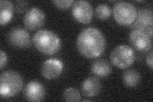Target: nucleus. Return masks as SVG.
Returning <instances> with one entry per match:
<instances>
[{
    "mask_svg": "<svg viewBox=\"0 0 153 102\" xmlns=\"http://www.w3.org/2000/svg\"><path fill=\"white\" fill-rule=\"evenodd\" d=\"M93 7L86 1L74 2L72 7V15L76 21L82 24H88L93 18Z\"/></svg>",
    "mask_w": 153,
    "mask_h": 102,
    "instance_id": "423d86ee",
    "label": "nucleus"
},
{
    "mask_svg": "<svg viewBox=\"0 0 153 102\" xmlns=\"http://www.w3.org/2000/svg\"><path fill=\"white\" fill-rule=\"evenodd\" d=\"M45 16L39 8L33 7L26 12L24 17V24L29 30H35L42 27L45 22Z\"/></svg>",
    "mask_w": 153,
    "mask_h": 102,
    "instance_id": "6e6552de",
    "label": "nucleus"
},
{
    "mask_svg": "<svg viewBox=\"0 0 153 102\" xmlns=\"http://www.w3.org/2000/svg\"><path fill=\"white\" fill-rule=\"evenodd\" d=\"M110 60L114 66L125 69L133 65L135 60V54L131 47L119 45L111 53Z\"/></svg>",
    "mask_w": 153,
    "mask_h": 102,
    "instance_id": "20e7f679",
    "label": "nucleus"
},
{
    "mask_svg": "<svg viewBox=\"0 0 153 102\" xmlns=\"http://www.w3.org/2000/svg\"><path fill=\"white\" fill-rule=\"evenodd\" d=\"M123 80V83L126 87L133 88V87H137L140 83V74L135 70H128L124 72Z\"/></svg>",
    "mask_w": 153,
    "mask_h": 102,
    "instance_id": "dca6fc26",
    "label": "nucleus"
},
{
    "mask_svg": "<svg viewBox=\"0 0 153 102\" xmlns=\"http://www.w3.org/2000/svg\"><path fill=\"white\" fill-rule=\"evenodd\" d=\"M76 45L81 54L93 59L100 57L104 52L106 42L102 33L97 28H88L80 33Z\"/></svg>",
    "mask_w": 153,
    "mask_h": 102,
    "instance_id": "f257e3e1",
    "label": "nucleus"
},
{
    "mask_svg": "<svg viewBox=\"0 0 153 102\" xmlns=\"http://www.w3.org/2000/svg\"><path fill=\"white\" fill-rule=\"evenodd\" d=\"M63 70V63L58 59H49L43 63L42 74L47 79H54L58 77Z\"/></svg>",
    "mask_w": 153,
    "mask_h": 102,
    "instance_id": "9b49d317",
    "label": "nucleus"
},
{
    "mask_svg": "<svg viewBox=\"0 0 153 102\" xmlns=\"http://www.w3.org/2000/svg\"><path fill=\"white\" fill-rule=\"evenodd\" d=\"M112 10L107 4H100L96 8L95 16L101 20H105L108 19L111 16Z\"/></svg>",
    "mask_w": 153,
    "mask_h": 102,
    "instance_id": "f3484780",
    "label": "nucleus"
},
{
    "mask_svg": "<svg viewBox=\"0 0 153 102\" xmlns=\"http://www.w3.org/2000/svg\"><path fill=\"white\" fill-rule=\"evenodd\" d=\"M63 98L66 101H79L81 100V95L78 89L69 87L64 91Z\"/></svg>",
    "mask_w": 153,
    "mask_h": 102,
    "instance_id": "a211bd4d",
    "label": "nucleus"
},
{
    "mask_svg": "<svg viewBox=\"0 0 153 102\" xmlns=\"http://www.w3.org/2000/svg\"><path fill=\"white\" fill-rule=\"evenodd\" d=\"M8 40L10 44L19 48H27L31 45L29 33L21 28H15L9 32Z\"/></svg>",
    "mask_w": 153,
    "mask_h": 102,
    "instance_id": "1a4fd4ad",
    "label": "nucleus"
},
{
    "mask_svg": "<svg viewBox=\"0 0 153 102\" xmlns=\"http://www.w3.org/2000/svg\"><path fill=\"white\" fill-rule=\"evenodd\" d=\"M7 63V56L6 53L3 51H0V68L3 69Z\"/></svg>",
    "mask_w": 153,
    "mask_h": 102,
    "instance_id": "aec40b11",
    "label": "nucleus"
},
{
    "mask_svg": "<svg viewBox=\"0 0 153 102\" xmlns=\"http://www.w3.org/2000/svg\"><path fill=\"white\" fill-rule=\"evenodd\" d=\"M54 5L59 8V9H67L70 8L71 5H73L74 1L73 0H65V1H59V0H55L52 1Z\"/></svg>",
    "mask_w": 153,
    "mask_h": 102,
    "instance_id": "6ab92c4d",
    "label": "nucleus"
},
{
    "mask_svg": "<svg viewBox=\"0 0 153 102\" xmlns=\"http://www.w3.org/2000/svg\"><path fill=\"white\" fill-rule=\"evenodd\" d=\"M152 51H150L146 57V64L151 70L153 68V60H152Z\"/></svg>",
    "mask_w": 153,
    "mask_h": 102,
    "instance_id": "412c9836",
    "label": "nucleus"
},
{
    "mask_svg": "<svg viewBox=\"0 0 153 102\" xmlns=\"http://www.w3.org/2000/svg\"><path fill=\"white\" fill-rule=\"evenodd\" d=\"M115 21L122 26H130L135 22L137 10L133 4L121 1L115 4L113 8Z\"/></svg>",
    "mask_w": 153,
    "mask_h": 102,
    "instance_id": "39448f33",
    "label": "nucleus"
},
{
    "mask_svg": "<svg viewBox=\"0 0 153 102\" xmlns=\"http://www.w3.org/2000/svg\"><path fill=\"white\" fill-rule=\"evenodd\" d=\"M33 42L36 49L47 55H53L59 51L61 42L57 35L51 30L38 31L33 37Z\"/></svg>",
    "mask_w": 153,
    "mask_h": 102,
    "instance_id": "f03ea898",
    "label": "nucleus"
},
{
    "mask_svg": "<svg viewBox=\"0 0 153 102\" xmlns=\"http://www.w3.org/2000/svg\"><path fill=\"white\" fill-rule=\"evenodd\" d=\"M45 89L40 82L33 80L28 82L24 89V96L30 101H41L45 96Z\"/></svg>",
    "mask_w": 153,
    "mask_h": 102,
    "instance_id": "9d476101",
    "label": "nucleus"
},
{
    "mask_svg": "<svg viewBox=\"0 0 153 102\" xmlns=\"http://www.w3.org/2000/svg\"><path fill=\"white\" fill-rule=\"evenodd\" d=\"M91 70L94 75L102 78L108 76L112 72L111 65L106 60L103 59L95 61L93 63Z\"/></svg>",
    "mask_w": 153,
    "mask_h": 102,
    "instance_id": "4468645a",
    "label": "nucleus"
},
{
    "mask_svg": "<svg viewBox=\"0 0 153 102\" xmlns=\"http://www.w3.org/2000/svg\"><path fill=\"white\" fill-rule=\"evenodd\" d=\"M23 86L21 75L16 71L7 70L3 72L0 77V95L8 98L17 95Z\"/></svg>",
    "mask_w": 153,
    "mask_h": 102,
    "instance_id": "7ed1b4c3",
    "label": "nucleus"
},
{
    "mask_svg": "<svg viewBox=\"0 0 153 102\" xmlns=\"http://www.w3.org/2000/svg\"><path fill=\"white\" fill-rule=\"evenodd\" d=\"M0 23L3 26L10 21L13 17V4L9 1L1 0L0 1Z\"/></svg>",
    "mask_w": 153,
    "mask_h": 102,
    "instance_id": "2eb2a0df",
    "label": "nucleus"
},
{
    "mask_svg": "<svg viewBox=\"0 0 153 102\" xmlns=\"http://www.w3.org/2000/svg\"><path fill=\"white\" fill-rule=\"evenodd\" d=\"M101 89V82L98 78L94 77H89L85 79L81 86L82 94L89 98L97 96Z\"/></svg>",
    "mask_w": 153,
    "mask_h": 102,
    "instance_id": "ddd939ff",
    "label": "nucleus"
},
{
    "mask_svg": "<svg viewBox=\"0 0 153 102\" xmlns=\"http://www.w3.org/2000/svg\"><path fill=\"white\" fill-rule=\"evenodd\" d=\"M152 12L149 9L143 8L137 11V16L135 22L131 24L133 30H138L146 32L147 29L152 27Z\"/></svg>",
    "mask_w": 153,
    "mask_h": 102,
    "instance_id": "f8f14e48",
    "label": "nucleus"
},
{
    "mask_svg": "<svg viewBox=\"0 0 153 102\" xmlns=\"http://www.w3.org/2000/svg\"><path fill=\"white\" fill-rule=\"evenodd\" d=\"M27 8V3L26 2H22V1H19L17 2V11L21 12L25 11V8Z\"/></svg>",
    "mask_w": 153,
    "mask_h": 102,
    "instance_id": "4be33fe9",
    "label": "nucleus"
},
{
    "mask_svg": "<svg viewBox=\"0 0 153 102\" xmlns=\"http://www.w3.org/2000/svg\"><path fill=\"white\" fill-rule=\"evenodd\" d=\"M129 40L131 45L138 51L147 52L152 48L151 38L143 31L133 30L130 33Z\"/></svg>",
    "mask_w": 153,
    "mask_h": 102,
    "instance_id": "0eeeda50",
    "label": "nucleus"
}]
</instances>
